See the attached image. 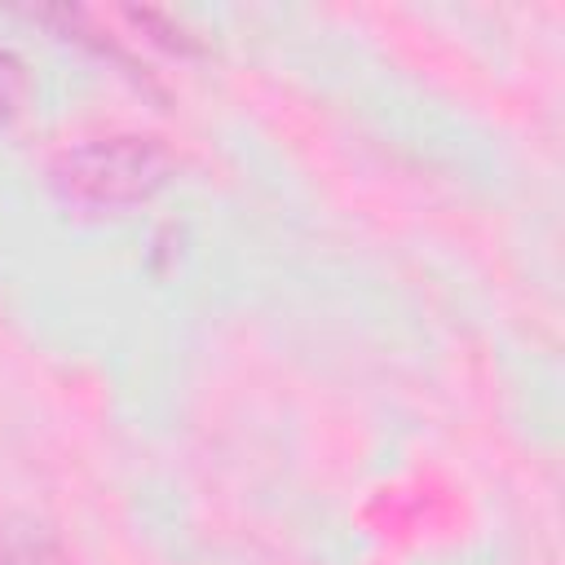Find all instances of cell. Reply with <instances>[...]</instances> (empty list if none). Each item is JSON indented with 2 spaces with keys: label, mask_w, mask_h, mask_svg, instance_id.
I'll return each mask as SVG.
<instances>
[{
  "label": "cell",
  "mask_w": 565,
  "mask_h": 565,
  "mask_svg": "<svg viewBox=\"0 0 565 565\" xmlns=\"http://www.w3.org/2000/svg\"><path fill=\"white\" fill-rule=\"evenodd\" d=\"M0 565H71V561L40 530H9V539L0 547Z\"/></svg>",
  "instance_id": "7a4b0ae2"
},
{
  "label": "cell",
  "mask_w": 565,
  "mask_h": 565,
  "mask_svg": "<svg viewBox=\"0 0 565 565\" xmlns=\"http://www.w3.org/2000/svg\"><path fill=\"white\" fill-rule=\"evenodd\" d=\"M128 22H137V26H146V31H154V40L159 44H168V49H177V53H194L199 44L177 26V22H168L163 13H154V9H128Z\"/></svg>",
  "instance_id": "277c9868"
},
{
  "label": "cell",
  "mask_w": 565,
  "mask_h": 565,
  "mask_svg": "<svg viewBox=\"0 0 565 565\" xmlns=\"http://www.w3.org/2000/svg\"><path fill=\"white\" fill-rule=\"evenodd\" d=\"M26 97H31V75H26V66H22L9 49H0V124L13 119V115L26 106Z\"/></svg>",
  "instance_id": "3957f363"
},
{
  "label": "cell",
  "mask_w": 565,
  "mask_h": 565,
  "mask_svg": "<svg viewBox=\"0 0 565 565\" xmlns=\"http://www.w3.org/2000/svg\"><path fill=\"white\" fill-rule=\"evenodd\" d=\"M177 172L172 150L159 137H97L53 159V194L79 212H124L150 203Z\"/></svg>",
  "instance_id": "6da1fadb"
}]
</instances>
